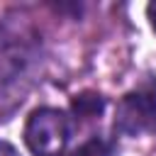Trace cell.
<instances>
[{
	"label": "cell",
	"instance_id": "cell-1",
	"mask_svg": "<svg viewBox=\"0 0 156 156\" xmlns=\"http://www.w3.org/2000/svg\"><path fill=\"white\" fill-rule=\"evenodd\" d=\"M71 139L66 112L56 107H39L24 124V144L34 156H61Z\"/></svg>",
	"mask_w": 156,
	"mask_h": 156
},
{
	"label": "cell",
	"instance_id": "cell-2",
	"mask_svg": "<svg viewBox=\"0 0 156 156\" xmlns=\"http://www.w3.org/2000/svg\"><path fill=\"white\" fill-rule=\"evenodd\" d=\"M156 124V83L127 93L117 102L115 129L127 136H139Z\"/></svg>",
	"mask_w": 156,
	"mask_h": 156
},
{
	"label": "cell",
	"instance_id": "cell-3",
	"mask_svg": "<svg viewBox=\"0 0 156 156\" xmlns=\"http://www.w3.org/2000/svg\"><path fill=\"white\" fill-rule=\"evenodd\" d=\"M105 107V98L98 95V93H80L73 98V112L83 119H90V117H98Z\"/></svg>",
	"mask_w": 156,
	"mask_h": 156
},
{
	"label": "cell",
	"instance_id": "cell-4",
	"mask_svg": "<svg viewBox=\"0 0 156 156\" xmlns=\"http://www.w3.org/2000/svg\"><path fill=\"white\" fill-rule=\"evenodd\" d=\"M71 156H110V146H107V141L93 136V139H88L85 144H80Z\"/></svg>",
	"mask_w": 156,
	"mask_h": 156
},
{
	"label": "cell",
	"instance_id": "cell-5",
	"mask_svg": "<svg viewBox=\"0 0 156 156\" xmlns=\"http://www.w3.org/2000/svg\"><path fill=\"white\" fill-rule=\"evenodd\" d=\"M0 156H20V154H17V149H15L12 144L0 141Z\"/></svg>",
	"mask_w": 156,
	"mask_h": 156
},
{
	"label": "cell",
	"instance_id": "cell-6",
	"mask_svg": "<svg viewBox=\"0 0 156 156\" xmlns=\"http://www.w3.org/2000/svg\"><path fill=\"white\" fill-rule=\"evenodd\" d=\"M146 15H149V22H151V27H154V32H156V2H149Z\"/></svg>",
	"mask_w": 156,
	"mask_h": 156
}]
</instances>
